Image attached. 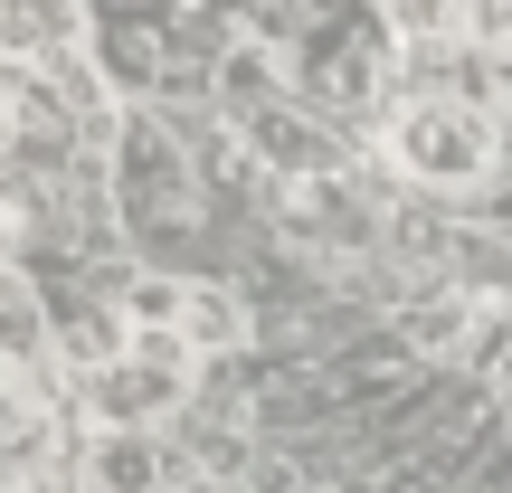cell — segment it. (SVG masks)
<instances>
[{"label": "cell", "mask_w": 512, "mask_h": 493, "mask_svg": "<svg viewBox=\"0 0 512 493\" xmlns=\"http://www.w3.org/2000/svg\"><path fill=\"white\" fill-rule=\"evenodd\" d=\"M190 370H200V351L181 342V323H133V342L86 380V389H95V418H105V427H152V418H171V408L190 399Z\"/></svg>", "instance_id": "6da1fadb"}, {"label": "cell", "mask_w": 512, "mask_h": 493, "mask_svg": "<svg viewBox=\"0 0 512 493\" xmlns=\"http://www.w3.org/2000/svg\"><path fill=\"white\" fill-rule=\"evenodd\" d=\"M389 152H399V171H418V181L465 190V181L494 171V124H484L465 95H408V105L389 114Z\"/></svg>", "instance_id": "7a4b0ae2"}, {"label": "cell", "mask_w": 512, "mask_h": 493, "mask_svg": "<svg viewBox=\"0 0 512 493\" xmlns=\"http://www.w3.org/2000/svg\"><path fill=\"white\" fill-rule=\"evenodd\" d=\"M105 76L114 86H209L219 76V57H200L190 48V29H181V10L171 0H133V29H105Z\"/></svg>", "instance_id": "3957f363"}, {"label": "cell", "mask_w": 512, "mask_h": 493, "mask_svg": "<svg viewBox=\"0 0 512 493\" xmlns=\"http://www.w3.org/2000/svg\"><path fill=\"white\" fill-rule=\"evenodd\" d=\"M124 219L143 228L152 247L190 238V162L171 152L162 124H143V114L124 124Z\"/></svg>", "instance_id": "277c9868"}, {"label": "cell", "mask_w": 512, "mask_h": 493, "mask_svg": "<svg viewBox=\"0 0 512 493\" xmlns=\"http://www.w3.org/2000/svg\"><path fill=\"white\" fill-rule=\"evenodd\" d=\"M67 143H76V114L48 95V76L38 67H0V162L10 171H48V162H67Z\"/></svg>", "instance_id": "5b68a950"}, {"label": "cell", "mask_w": 512, "mask_h": 493, "mask_svg": "<svg viewBox=\"0 0 512 493\" xmlns=\"http://www.w3.org/2000/svg\"><path fill=\"white\" fill-rule=\"evenodd\" d=\"M67 247V219H57V200L38 190V171H10L0 162V256L10 266H38V256Z\"/></svg>", "instance_id": "8992f818"}, {"label": "cell", "mask_w": 512, "mask_h": 493, "mask_svg": "<svg viewBox=\"0 0 512 493\" xmlns=\"http://www.w3.org/2000/svg\"><path fill=\"white\" fill-rule=\"evenodd\" d=\"M162 446H152V427H105L95 418L86 437V493H162Z\"/></svg>", "instance_id": "52a82bcc"}, {"label": "cell", "mask_w": 512, "mask_h": 493, "mask_svg": "<svg viewBox=\"0 0 512 493\" xmlns=\"http://www.w3.org/2000/svg\"><path fill=\"white\" fill-rule=\"evenodd\" d=\"M181 342L200 351V361L247 351V304H238L228 285H209V275H190V294H181Z\"/></svg>", "instance_id": "ba28073f"}, {"label": "cell", "mask_w": 512, "mask_h": 493, "mask_svg": "<svg viewBox=\"0 0 512 493\" xmlns=\"http://www.w3.org/2000/svg\"><path fill=\"white\" fill-rule=\"evenodd\" d=\"M48 342H57L48 304H38V294L10 275V256H0V370H29V361H48Z\"/></svg>", "instance_id": "9c48e42d"}, {"label": "cell", "mask_w": 512, "mask_h": 493, "mask_svg": "<svg viewBox=\"0 0 512 493\" xmlns=\"http://www.w3.org/2000/svg\"><path fill=\"white\" fill-rule=\"evenodd\" d=\"M181 294H190V275H124L114 285V313L124 323H181Z\"/></svg>", "instance_id": "30bf717a"}, {"label": "cell", "mask_w": 512, "mask_h": 493, "mask_svg": "<svg viewBox=\"0 0 512 493\" xmlns=\"http://www.w3.org/2000/svg\"><path fill=\"white\" fill-rule=\"evenodd\" d=\"M465 10L475 0H389V19H399V38H456Z\"/></svg>", "instance_id": "8fae6325"}, {"label": "cell", "mask_w": 512, "mask_h": 493, "mask_svg": "<svg viewBox=\"0 0 512 493\" xmlns=\"http://www.w3.org/2000/svg\"><path fill=\"white\" fill-rule=\"evenodd\" d=\"M162 493H181V484H162Z\"/></svg>", "instance_id": "7c38bea8"}]
</instances>
